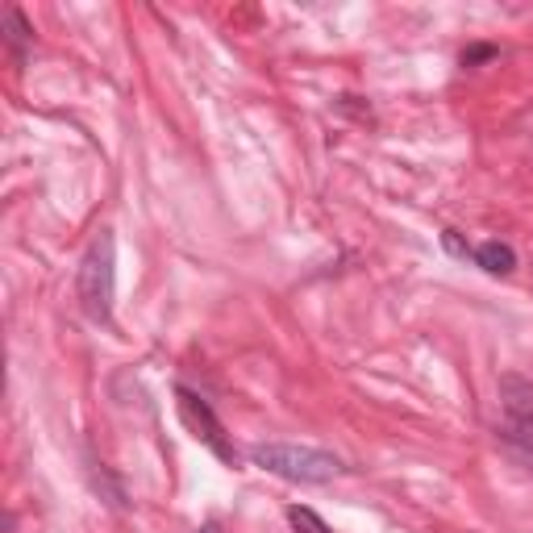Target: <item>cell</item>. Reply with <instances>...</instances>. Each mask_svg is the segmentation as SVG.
<instances>
[{"instance_id":"obj_1","label":"cell","mask_w":533,"mask_h":533,"mask_svg":"<svg viewBox=\"0 0 533 533\" xmlns=\"http://www.w3.org/2000/svg\"><path fill=\"white\" fill-rule=\"evenodd\" d=\"M75 296H80V309L92 325L109 329L113 325V296H117V238L113 230H100L84 259L75 271Z\"/></svg>"},{"instance_id":"obj_2","label":"cell","mask_w":533,"mask_h":533,"mask_svg":"<svg viewBox=\"0 0 533 533\" xmlns=\"http://www.w3.org/2000/svg\"><path fill=\"white\" fill-rule=\"evenodd\" d=\"M246 459L267 475H279L288 484H329L346 471L338 454L317 450V446H296V442H259L246 450Z\"/></svg>"},{"instance_id":"obj_3","label":"cell","mask_w":533,"mask_h":533,"mask_svg":"<svg viewBox=\"0 0 533 533\" xmlns=\"http://www.w3.org/2000/svg\"><path fill=\"white\" fill-rule=\"evenodd\" d=\"M500 413L504 421L496 434L533 459V384L525 375H500Z\"/></svg>"},{"instance_id":"obj_4","label":"cell","mask_w":533,"mask_h":533,"mask_svg":"<svg viewBox=\"0 0 533 533\" xmlns=\"http://www.w3.org/2000/svg\"><path fill=\"white\" fill-rule=\"evenodd\" d=\"M175 404H180V417H184V425L192 429V434H196L200 442H205L225 467H238V450H234L230 434H225L221 417L213 413V404H209L205 396H200V392L184 388V384H175Z\"/></svg>"},{"instance_id":"obj_5","label":"cell","mask_w":533,"mask_h":533,"mask_svg":"<svg viewBox=\"0 0 533 533\" xmlns=\"http://www.w3.org/2000/svg\"><path fill=\"white\" fill-rule=\"evenodd\" d=\"M471 259H475V267H484L488 275H513V267H517V250L509 246V242H479L475 250H471Z\"/></svg>"},{"instance_id":"obj_6","label":"cell","mask_w":533,"mask_h":533,"mask_svg":"<svg viewBox=\"0 0 533 533\" xmlns=\"http://www.w3.org/2000/svg\"><path fill=\"white\" fill-rule=\"evenodd\" d=\"M5 42H9L13 63H25V55H30V46H34V30H30V21H25V13L17 5L5 9Z\"/></svg>"},{"instance_id":"obj_7","label":"cell","mask_w":533,"mask_h":533,"mask_svg":"<svg viewBox=\"0 0 533 533\" xmlns=\"http://www.w3.org/2000/svg\"><path fill=\"white\" fill-rule=\"evenodd\" d=\"M288 525H292V533H334V529H329L313 509H309V504H288Z\"/></svg>"},{"instance_id":"obj_8","label":"cell","mask_w":533,"mask_h":533,"mask_svg":"<svg viewBox=\"0 0 533 533\" xmlns=\"http://www.w3.org/2000/svg\"><path fill=\"white\" fill-rule=\"evenodd\" d=\"M500 55V46H492V42H475V46H467L463 50V67H479V63H488V59H496Z\"/></svg>"},{"instance_id":"obj_9","label":"cell","mask_w":533,"mask_h":533,"mask_svg":"<svg viewBox=\"0 0 533 533\" xmlns=\"http://www.w3.org/2000/svg\"><path fill=\"white\" fill-rule=\"evenodd\" d=\"M442 242H446V250H450L454 259H471V250H475L471 242H463V234H459V230H446V234H442Z\"/></svg>"},{"instance_id":"obj_10","label":"cell","mask_w":533,"mask_h":533,"mask_svg":"<svg viewBox=\"0 0 533 533\" xmlns=\"http://www.w3.org/2000/svg\"><path fill=\"white\" fill-rule=\"evenodd\" d=\"M196 533H225V529H221V525H217V521H205V525H200V529H196Z\"/></svg>"}]
</instances>
